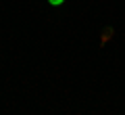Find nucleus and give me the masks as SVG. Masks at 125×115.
I'll list each match as a JSON object with an SVG mask.
<instances>
[{
	"label": "nucleus",
	"mask_w": 125,
	"mask_h": 115,
	"mask_svg": "<svg viewBox=\"0 0 125 115\" xmlns=\"http://www.w3.org/2000/svg\"><path fill=\"white\" fill-rule=\"evenodd\" d=\"M48 2H50V4H52V6H61L62 2H65V0H48Z\"/></svg>",
	"instance_id": "f257e3e1"
}]
</instances>
